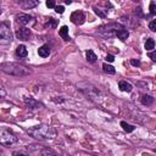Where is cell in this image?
Returning <instances> with one entry per match:
<instances>
[{
    "label": "cell",
    "mask_w": 156,
    "mask_h": 156,
    "mask_svg": "<svg viewBox=\"0 0 156 156\" xmlns=\"http://www.w3.org/2000/svg\"><path fill=\"white\" fill-rule=\"evenodd\" d=\"M51 50H50V46L49 45H41L39 49H38V55L40 57H48L50 55Z\"/></svg>",
    "instance_id": "cell-12"
},
{
    "label": "cell",
    "mask_w": 156,
    "mask_h": 156,
    "mask_svg": "<svg viewBox=\"0 0 156 156\" xmlns=\"http://www.w3.org/2000/svg\"><path fill=\"white\" fill-rule=\"evenodd\" d=\"M71 21H72L74 24H78V26L83 24L84 21H85V15H84V12L80 11V10L73 11V12L71 13Z\"/></svg>",
    "instance_id": "cell-7"
},
{
    "label": "cell",
    "mask_w": 156,
    "mask_h": 156,
    "mask_svg": "<svg viewBox=\"0 0 156 156\" xmlns=\"http://www.w3.org/2000/svg\"><path fill=\"white\" fill-rule=\"evenodd\" d=\"M30 35H32V32L27 27H21L16 30V37L21 40H28L30 38Z\"/></svg>",
    "instance_id": "cell-9"
},
{
    "label": "cell",
    "mask_w": 156,
    "mask_h": 156,
    "mask_svg": "<svg viewBox=\"0 0 156 156\" xmlns=\"http://www.w3.org/2000/svg\"><path fill=\"white\" fill-rule=\"evenodd\" d=\"M46 6H48V7H50V9H52V7L55 9V7H56V5H55V1H54V0H48V1H46Z\"/></svg>",
    "instance_id": "cell-28"
},
{
    "label": "cell",
    "mask_w": 156,
    "mask_h": 156,
    "mask_svg": "<svg viewBox=\"0 0 156 156\" xmlns=\"http://www.w3.org/2000/svg\"><path fill=\"white\" fill-rule=\"evenodd\" d=\"M56 24H57V22H56V20H54V18H50L46 23H45V27H49V28H55L56 27Z\"/></svg>",
    "instance_id": "cell-24"
},
{
    "label": "cell",
    "mask_w": 156,
    "mask_h": 156,
    "mask_svg": "<svg viewBox=\"0 0 156 156\" xmlns=\"http://www.w3.org/2000/svg\"><path fill=\"white\" fill-rule=\"evenodd\" d=\"M149 57H150L154 62H156V51H151V52H149Z\"/></svg>",
    "instance_id": "cell-29"
},
{
    "label": "cell",
    "mask_w": 156,
    "mask_h": 156,
    "mask_svg": "<svg viewBox=\"0 0 156 156\" xmlns=\"http://www.w3.org/2000/svg\"><path fill=\"white\" fill-rule=\"evenodd\" d=\"M102 69H104V72L107 73V74H115V73H116L115 67L111 66V65H107V63H104V65H102Z\"/></svg>",
    "instance_id": "cell-21"
},
{
    "label": "cell",
    "mask_w": 156,
    "mask_h": 156,
    "mask_svg": "<svg viewBox=\"0 0 156 156\" xmlns=\"http://www.w3.org/2000/svg\"><path fill=\"white\" fill-rule=\"evenodd\" d=\"M16 55L20 57V58H23V57H27L28 55V50L24 45H18L16 48Z\"/></svg>",
    "instance_id": "cell-13"
},
{
    "label": "cell",
    "mask_w": 156,
    "mask_h": 156,
    "mask_svg": "<svg viewBox=\"0 0 156 156\" xmlns=\"http://www.w3.org/2000/svg\"><path fill=\"white\" fill-rule=\"evenodd\" d=\"M130 63H132L133 66H135V67L140 66V61H139V60H134V58H132V60H130Z\"/></svg>",
    "instance_id": "cell-32"
},
{
    "label": "cell",
    "mask_w": 156,
    "mask_h": 156,
    "mask_svg": "<svg viewBox=\"0 0 156 156\" xmlns=\"http://www.w3.org/2000/svg\"><path fill=\"white\" fill-rule=\"evenodd\" d=\"M85 57H87V61L88 62H90V63H94L95 61H96V54L93 51V50H87V52H85Z\"/></svg>",
    "instance_id": "cell-19"
},
{
    "label": "cell",
    "mask_w": 156,
    "mask_h": 156,
    "mask_svg": "<svg viewBox=\"0 0 156 156\" xmlns=\"http://www.w3.org/2000/svg\"><path fill=\"white\" fill-rule=\"evenodd\" d=\"M77 87H78V89H79L88 99H90L91 101L98 102V104L102 101V99H104V93H102V90H101L99 87H96V85H94V84H91V83H80V84H78Z\"/></svg>",
    "instance_id": "cell-3"
},
{
    "label": "cell",
    "mask_w": 156,
    "mask_h": 156,
    "mask_svg": "<svg viewBox=\"0 0 156 156\" xmlns=\"http://www.w3.org/2000/svg\"><path fill=\"white\" fill-rule=\"evenodd\" d=\"M58 34H60V37L63 39V40H69V37H68V27L67 26H62L61 28H60V30H58Z\"/></svg>",
    "instance_id": "cell-18"
},
{
    "label": "cell",
    "mask_w": 156,
    "mask_h": 156,
    "mask_svg": "<svg viewBox=\"0 0 156 156\" xmlns=\"http://www.w3.org/2000/svg\"><path fill=\"white\" fill-rule=\"evenodd\" d=\"M122 28H126V27H123L121 23H108V24L100 26L96 33L102 38H111V37H116V33Z\"/></svg>",
    "instance_id": "cell-4"
},
{
    "label": "cell",
    "mask_w": 156,
    "mask_h": 156,
    "mask_svg": "<svg viewBox=\"0 0 156 156\" xmlns=\"http://www.w3.org/2000/svg\"><path fill=\"white\" fill-rule=\"evenodd\" d=\"M27 133L37 140H50L56 136V129L46 124H39V126L30 127L28 128Z\"/></svg>",
    "instance_id": "cell-1"
},
{
    "label": "cell",
    "mask_w": 156,
    "mask_h": 156,
    "mask_svg": "<svg viewBox=\"0 0 156 156\" xmlns=\"http://www.w3.org/2000/svg\"><path fill=\"white\" fill-rule=\"evenodd\" d=\"M135 15H138L139 17H144V15H143V12H141V7L139 6L138 9H135Z\"/></svg>",
    "instance_id": "cell-31"
},
{
    "label": "cell",
    "mask_w": 156,
    "mask_h": 156,
    "mask_svg": "<svg viewBox=\"0 0 156 156\" xmlns=\"http://www.w3.org/2000/svg\"><path fill=\"white\" fill-rule=\"evenodd\" d=\"M121 127L123 128V130L124 132H127V133H132L134 129H135V127L134 126H132V124H129V123H127V122H124V121H122L121 122Z\"/></svg>",
    "instance_id": "cell-20"
},
{
    "label": "cell",
    "mask_w": 156,
    "mask_h": 156,
    "mask_svg": "<svg viewBox=\"0 0 156 156\" xmlns=\"http://www.w3.org/2000/svg\"><path fill=\"white\" fill-rule=\"evenodd\" d=\"M116 37H117L118 39H121L122 41H126L127 38L129 37V32H128L127 28H122V29H119V30L116 33Z\"/></svg>",
    "instance_id": "cell-14"
},
{
    "label": "cell",
    "mask_w": 156,
    "mask_h": 156,
    "mask_svg": "<svg viewBox=\"0 0 156 156\" xmlns=\"http://www.w3.org/2000/svg\"><path fill=\"white\" fill-rule=\"evenodd\" d=\"M55 11H56L57 13H63V11H65V7H63L62 5H57V6L55 7Z\"/></svg>",
    "instance_id": "cell-27"
},
{
    "label": "cell",
    "mask_w": 156,
    "mask_h": 156,
    "mask_svg": "<svg viewBox=\"0 0 156 156\" xmlns=\"http://www.w3.org/2000/svg\"><path fill=\"white\" fill-rule=\"evenodd\" d=\"M94 12L99 16V17H101V18H105L106 16H107V10H101V9H99V7H94Z\"/></svg>",
    "instance_id": "cell-23"
},
{
    "label": "cell",
    "mask_w": 156,
    "mask_h": 156,
    "mask_svg": "<svg viewBox=\"0 0 156 156\" xmlns=\"http://www.w3.org/2000/svg\"><path fill=\"white\" fill-rule=\"evenodd\" d=\"M149 11H150V15L151 16H156V4L155 2H150Z\"/></svg>",
    "instance_id": "cell-25"
},
{
    "label": "cell",
    "mask_w": 156,
    "mask_h": 156,
    "mask_svg": "<svg viewBox=\"0 0 156 156\" xmlns=\"http://www.w3.org/2000/svg\"><path fill=\"white\" fill-rule=\"evenodd\" d=\"M17 141H18V138L16 136V134L12 130L6 129V128L1 129V132H0V143L4 146H10V145H12Z\"/></svg>",
    "instance_id": "cell-5"
},
{
    "label": "cell",
    "mask_w": 156,
    "mask_h": 156,
    "mask_svg": "<svg viewBox=\"0 0 156 156\" xmlns=\"http://www.w3.org/2000/svg\"><path fill=\"white\" fill-rule=\"evenodd\" d=\"M140 101H141V104H143V105L150 106V105H152V104H154L155 99H154L152 96L147 95V94H144V95H141V98H140Z\"/></svg>",
    "instance_id": "cell-15"
},
{
    "label": "cell",
    "mask_w": 156,
    "mask_h": 156,
    "mask_svg": "<svg viewBox=\"0 0 156 156\" xmlns=\"http://www.w3.org/2000/svg\"><path fill=\"white\" fill-rule=\"evenodd\" d=\"M107 62H113L115 61V56L113 55H111V54H108L107 56H106V58H105Z\"/></svg>",
    "instance_id": "cell-30"
},
{
    "label": "cell",
    "mask_w": 156,
    "mask_h": 156,
    "mask_svg": "<svg viewBox=\"0 0 156 156\" xmlns=\"http://www.w3.org/2000/svg\"><path fill=\"white\" fill-rule=\"evenodd\" d=\"M0 68L4 73L10 74V76H15V77H28L32 73V69L28 68L24 65L17 63V62H2L0 65Z\"/></svg>",
    "instance_id": "cell-2"
},
{
    "label": "cell",
    "mask_w": 156,
    "mask_h": 156,
    "mask_svg": "<svg viewBox=\"0 0 156 156\" xmlns=\"http://www.w3.org/2000/svg\"><path fill=\"white\" fill-rule=\"evenodd\" d=\"M144 48H145V50H147V51H151V50L155 48V40H154V39H151V38L146 39Z\"/></svg>",
    "instance_id": "cell-22"
},
{
    "label": "cell",
    "mask_w": 156,
    "mask_h": 156,
    "mask_svg": "<svg viewBox=\"0 0 156 156\" xmlns=\"http://www.w3.org/2000/svg\"><path fill=\"white\" fill-rule=\"evenodd\" d=\"M33 20H34V18H33L30 15H27V13H21V15H17V16H16L17 23L23 24V26H26V24L33 22Z\"/></svg>",
    "instance_id": "cell-10"
},
{
    "label": "cell",
    "mask_w": 156,
    "mask_h": 156,
    "mask_svg": "<svg viewBox=\"0 0 156 156\" xmlns=\"http://www.w3.org/2000/svg\"><path fill=\"white\" fill-rule=\"evenodd\" d=\"M118 88H119V90H121V91H126V93H129V91H132V90H133L132 84H130V83H128L127 80H121V82L118 83Z\"/></svg>",
    "instance_id": "cell-11"
},
{
    "label": "cell",
    "mask_w": 156,
    "mask_h": 156,
    "mask_svg": "<svg viewBox=\"0 0 156 156\" xmlns=\"http://www.w3.org/2000/svg\"><path fill=\"white\" fill-rule=\"evenodd\" d=\"M149 29H150L151 32H156V20L150 21V23H149Z\"/></svg>",
    "instance_id": "cell-26"
},
{
    "label": "cell",
    "mask_w": 156,
    "mask_h": 156,
    "mask_svg": "<svg viewBox=\"0 0 156 156\" xmlns=\"http://www.w3.org/2000/svg\"><path fill=\"white\" fill-rule=\"evenodd\" d=\"M24 104H26V106H27L30 111H37V110L44 107V105H43L41 102L37 101V100L33 99V98H24Z\"/></svg>",
    "instance_id": "cell-8"
},
{
    "label": "cell",
    "mask_w": 156,
    "mask_h": 156,
    "mask_svg": "<svg viewBox=\"0 0 156 156\" xmlns=\"http://www.w3.org/2000/svg\"><path fill=\"white\" fill-rule=\"evenodd\" d=\"M40 155L41 156H58V154L55 152L50 147H43V149H40Z\"/></svg>",
    "instance_id": "cell-17"
},
{
    "label": "cell",
    "mask_w": 156,
    "mask_h": 156,
    "mask_svg": "<svg viewBox=\"0 0 156 156\" xmlns=\"http://www.w3.org/2000/svg\"><path fill=\"white\" fill-rule=\"evenodd\" d=\"M12 41V33L10 30V27L6 22L0 23V43L2 45L10 44Z\"/></svg>",
    "instance_id": "cell-6"
},
{
    "label": "cell",
    "mask_w": 156,
    "mask_h": 156,
    "mask_svg": "<svg viewBox=\"0 0 156 156\" xmlns=\"http://www.w3.org/2000/svg\"><path fill=\"white\" fill-rule=\"evenodd\" d=\"M12 156H28V155H24V154L18 152V151H13V152H12Z\"/></svg>",
    "instance_id": "cell-33"
},
{
    "label": "cell",
    "mask_w": 156,
    "mask_h": 156,
    "mask_svg": "<svg viewBox=\"0 0 156 156\" xmlns=\"http://www.w3.org/2000/svg\"><path fill=\"white\" fill-rule=\"evenodd\" d=\"M20 5L23 7V9H32V7H35L38 5V1H32V0H23L20 2Z\"/></svg>",
    "instance_id": "cell-16"
}]
</instances>
